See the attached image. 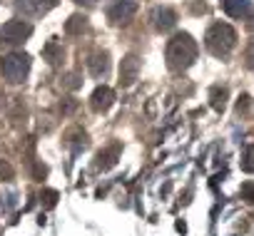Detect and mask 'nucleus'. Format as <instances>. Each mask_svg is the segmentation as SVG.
I'll use <instances>...</instances> for the list:
<instances>
[{
  "instance_id": "11",
  "label": "nucleus",
  "mask_w": 254,
  "mask_h": 236,
  "mask_svg": "<svg viewBox=\"0 0 254 236\" xmlns=\"http://www.w3.org/2000/svg\"><path fill=\"white\" fill-rule=\"evenodd\" d=\"M222 8L229 18H249L254 13L249 0H222Z\"/></svg>"
},
{
  "instance_id": "14",
  "label": "nucleus",
  "mask_w": 254,
  "mask_h": 236,
  "mask_svg": "<svg viewBox=\"0 0 254 236\" xmlns=\"http://www.w3.org/2000/svg\"><path fill=\"white\" fill-rule=\"evenodd\" d=\"M242 169L244 172H254V144L244 147V152H242Z\"/></svg>"
},
{
  "instance_id": "19",
  "label": "nucleus",
  "mask_w": 254,
  "mask_h": 236,
  "mask_svg": "<svg viewBox=\"0 0 254 236\" xmlns=\"http://www.w3.org/2000/svg\"><path fill=\"white\" fill-rule=\"evenodd\" d=\"M75 3H77V5H95L97 0H75Z\"/></svg>"
},
{
  "instance_id": "16",
  "label": "nucleus",
  "mask_w": 254,
  "mask_h": 236,
  "mask_svg": "<svg viewBox=\"0 0 254 236\" xmlns=\"http://www.w3.org/2000/svg\"><path fill=\"white\" fill-rule=\"evenodd\" d=\"M15 177V172H13V167L5 162V159H0V182H10Z\"/></svg>"
},
{
  "instance_id": "13",
  "label": "nucleus",
  "mask_w": 254,
  "mask_h": 236,
  "mask_svg": "<svg viewBox=\"0 0 254 236\" xmlns=\"http://www.w3.org/2000/svg\"><path fill=\"white\" fill-rule=\"evenodd\" d=\"M209 99H212V107H214L217 112H222V109L227 107V87L214 85V87L209 90Z\"/></svg>"
},
{
  "instance_id": "10",
  "label": "nucleus",
  "mask_w": 254,
  "mask_h": 236,
  "mask_svg": "<svg viewBox=\"0 0 254 236\" xmlns=\"http://www.w3.org/2000/svg\"><path fill=\"white\" fill-rule=\"evenodd\" d=\"M87 70H90L92 77H105L107 70H110V55L102 52V50H95L87 60Z\"/></svg>"
},
{
  "instance_id": "12",
  "label": "nucleus",
  "mask_w": 254,
  "mask_h": 236,
  "mask_svg": "<svg viewBox=\"0 0 254 236\" xmlns=\"http://www.w3.org/2000/svg\"><path fill=\"white\" fill-rule=\"evenodd\" d=\"M117 157H120V144H117V142L107 144V147L100 149V154H97V169H110V167H115V164H117Z\"/></svg>"
},
{
  "instance_id": "7",
  "label": "nucleus",
  "mask_w": 254,
  "mask_h": 236,
  "mask_svg": "<svg viewBox=\"0 0 254 236\" xmlns=\"http://www.w3.org/2000/svg\"><path fill=\"white\" fill-rule=\"evenodd\" d=\"M140 77V57L137 55H125L120 62V85L130 87Z\"/></svg>"
},
{
  "instance_id": "5",
  "label": "nucleus",
  "mask_w": 254,
  "mask_h": 236,
  "mask_svg": "<svg viewBox=\"0 0 254 236\" xmlns=\"http://www.w3.org/2000/svg\"><path fill=\"white\" fill-rule=\"evenodd\" d=\"M137 13V0H110L107 5V20L112 25H122L127 20H132Z\"/></svg>"
},
{
  "instance_id": "6",
  "label": "nucleus",
  "mask_w": 254,
  "mask_h": 236,
  "mask_svg": "<svg viewBox=\"0 0 254 236\" xmlns=\"http://www.w3.org/2000/svg\"><path fill=\"white\" fill-rule=\"evenodd\" d=\"M150 25L157 30V33H167L177 25V13L167 5H157L150 10Z\"/></svg>"
},
{
  "instance_id": "4",
  "label": "nucleus",
  "mask_w": 254,
  "mask_h": 236,
  "mask_svg": "<svg viewBox=\"0 0 254 236\" xmlns=\"http://www.w3.org/2000/svg\"><path fill=\"white\" fill-rule=\"evenodd\" d=\"M33 35V25L28 20H8L3 28H0V45H8V47H15V45H23L28 38Z\"/></svg>"
},
{
  "instance_id": "9",
  "label": "nucleus",
  "mask_w": 254,
  "mask_h": 236,
  "mask_svg": "<svg viewBox=\"0 0 254 236\" xmlns=\"http://www.w3.org/2000/svg\"><path fill=\"white\" fill-rule=\"evenodd\" d=\"M58 5V0H18V10H23L25 15L35 18V15H45L48 10H53Z\"/></svg>"
},
{
  "instance_id": "18",
  "label": "nucleus",
  "mask_w": 254,
  "mask_h": 236,
  "mask_svg": "<svg viewBox=\"0 0 254 236\" xmlns=\"http://www.w3.org/2000/svg\"><path fill=\"white\" fill-rule=\"evenodd\" d=\"M242 196H244L247 201H254V184H252V182L242 187Z\"/></svg>"
},
{
  "instance_id": "8",
  "label": "nucleus",
  "mask_w": 254,
  "mask_h": 236,
  "mask_svg": "<svg viewBox=\"0 0 254 236\" xmlns=\"http://www.w3.org/2000/svg\"><path fill=\"white\" fill-rule=\"evenodd\" d=\"M112 104H115V90L107 87V85H100V87L92 92V97H90V107H92L95 112H107Z\"/></svg>"
},
{
  "instance_id": "3",
  "label": "nucleus",
  "mask_w": 254,
  "mask_h": 236,
  "mask_svg": "<svg viewBox=\"0 0 254 236\" xmlns=\"http://www.w3.org/2000/svg\"><path fill=\"white\" fill-rule=\"evenodd\" d=\"M0 75L10 85H20L30 75V55L25 52H8L0 57Z\"/></svg>"
},
{
  "instance_id": "15",
  "label": "nucleus",
  "mask_w": 254,
  "mask_h": 236,
  "mask_svg": "<svg viewBox=\"0 0 254 236\" xmlns=\"http://www.w3.org/2000/svg\"><path fill=\"white\" fill-rule=\"evenodd\" d=\"M85 28H87V18H82V15H72L65 25L67 33H77V30H85Z\"/></svg>"
},
{
  "instance_id": "2",
  "label": "nucleus",
  "mask_w": 254,
  "mask_h": 236,
  "mask_svg": "<svg viewBox=\"0 0 254 236\" xmlns=\"http://www.w3.org/2000/svg\"><path fill=\"white\" fill-rule=\"evenodd\" d=\"M237 30L229 23H212L204 33V47L214 57H229V52L237 47Z\"/></svg>"
},
{
  "instance_id": "17",
  "label": "nucleus",
  "mask_w": 254,
  "mask_h": 236,
  "mask_svg": "<svg viewBox=\"0 0 254 236\" xmlns=\"http://www.w3.org/2000/svg\"><path fill=\"white\" fill-rule=\"evenodd\" d=\"M244 62H247L249 70H254V40H249L247 47H244Z\"/></svg>"
},
{
  "instance_id": "1",
  "label": "nucleus",
  "mask_w": 254,
  "mask_h": 236,
  "mask_svg": "<svg viewBox=\"0 0 254 236\" xmlns=\"http://www.w3.org/2000/svg\"><path fill=\"white\" fill-rule=\"evenodd\" d=\"M197 55H199V47H197V40L190 33H177L167 43V50H165V60H167V67L172 72L190 70L197 62Z\"/></svg>"
}]
</instances>
